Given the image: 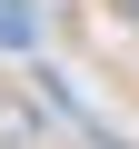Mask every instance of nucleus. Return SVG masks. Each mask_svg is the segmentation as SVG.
I'll use <instances>...</instances> for the list:
<instances>
[{"label":"nucleus","instance_id":"obj_1","mask_svg":"<svg viewBox=\"0 0 139 149\" xmlns=\"http://www.w3.org/2000/svg\"><path fill=\"white\" fill-rule=\"evenodd\" d=\"M40 20H30V0H0V50H30Z\"/></svg>","mask_w":139,"mask_h":149}]
</instances>
